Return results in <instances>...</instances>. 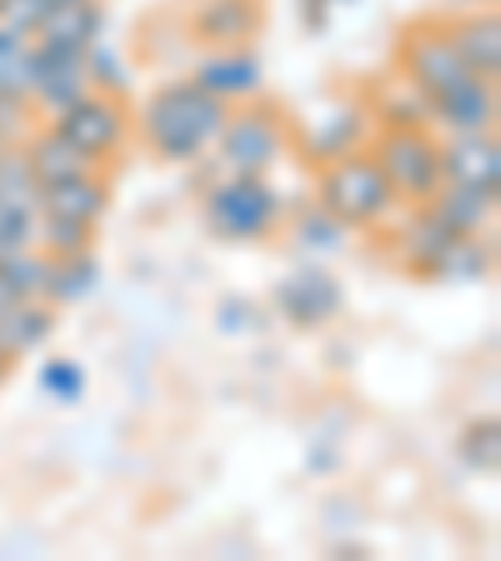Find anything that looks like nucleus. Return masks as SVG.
I'll use <instances>...</instances> for the list:
<instances>
[{"mask_svg":"<svg viewBox=\"0 0 501 561\" xmlns=\"http://www.w3.org/2000/svg\"><path fill=\"white\" fill-rule=\"evenodd\" d=\"M462 5H497V0H462Z\"/></svg>","mask_w":501,"mask_h":561,"instance_id":"473e14b6","label":"nucleus"},{"mask_svg":"<svg viewBox=\"0 0 501 561\" xmlns=\"http://www.w3.org/2000/svg\"><path fill=\"white\" fill-rule=\"evenodd\" d=\"M442 181L446 186L501 191V140L497 130H462L442 140Z\"/></svg>","mask_w":501,"mask_h":561,"instance_id":"9b49d317","label":"nucleus"},{"mask_svg":"<svg viewBox=\"0 0 501 561\" xmlns=\"http://www.w3.org/2000/svg\"><path fill=\"white\" fill-rule=\"evenodd\" d=\"M271 306H276V316L286 321V327L321 331L341 316V306H346V286H341L321 261H311V266H296L292 276H281L276 286H271Z\"/></svg>","mask_w":501,"mask_h":561,"instance_id":"6e6552de","label":"nucleus"},{"mask_svg":"<svg viewBox=\"0 0 501 561\" xmlns=\"http://www.w3.org/2000/svg\"><path fill=\"white\" fill-rule=\"evenodd\" d=\"M316 171H321L316 196H321V206H327L346 231H382V226L401 210L397 191H391V181H386L382 161L372 156V146L341 156V161L316 165Z\"/></svg>","mask_w":501,"mask_h":561,"instance_id":"7ed1b4c3","label":"nucleus"},{"mask_svg":"<svg viewBox=\"0 0 501 561\" xmlns=\"http://www.w3.org/2000/svg\"><path fill=\"white\" fill-rule=\"evenodd\" d=\"M86 76H91V91H105V95H126L130 91L126 60H121L111 46H101V41L86 50Z\"/></svg>","mask_w":501,"mask_h":561,"instance_id":"cd10ccee","label":"nucleus"},{"mask_svg":"<svg viewBox=\"0 0 501 561\" xmlns=\"http://www.w3.org/2000/svg\"><path fill=\"white\" fill-rule=\"evenodd\" d=\"M21 156H25V165H31L35 186H56V181H70V175L105 171V165H95L91 156H81V151H76V146H70V140L60 136L56 126H46V130H31V136L21 140Z\"/></svg>","mask_w":501,"mask_h":561,"instance_id":"f3484780","label":"nucleus"},{"mask_svg":"<svg viewBox=\"0 0 501 561\" xmlns=\"http://www.w3.org/2000/svg\"><path fill=\"white\" fill-rule=\"evenodd\" d=\"M456 451H462V461H467L477 477H497V467H501V421L477 416L467 432H462Z\"/></svg>","mask_w":501,"mask_h":561,"instance_id":"393cba45","label":"nucleus"},{"mask_svg":"<svg viewBox=\"0 0 501 561\" xmlns=\"http://www.w3.org/2000/svg\"><path fill=\"white\" fill-rule=\"evenodd\" d=\"M15 301H21V291H15V280L5 276V266H0V311H11Z\"/></svg>","mask_w":501,"mask_h":561,"instance_id":"7c9ffc66","label":"nucleus"},{"mask_svg":"<svg viewBox=\"0 0 501 561\" xmlns=\"http://www.w3.org/2000/svg\"><path fill=\"white\" fill-rule=\"evenodd\" d=\"M491 271H497V245H491V236H456L426 280H487Z\"/></svg>","mask_w":501,"mask_h":561,"instance_id":"5701e85b","label":"nucleus"},{"mask_svg":"<svg viewBox=\"0 0 501 561\" xmlns=\"http://www.w3.org/2000/svg\"><path fill=\"white\" fill-rule=\"evenodd\" d=\"M15 371V356H11V351H5V346H0V381H5V376H11Z\"/></svg>","mask_w":501,"mask_h":561,"instance_id":"2f4dec72","label":"nucleus"},{"mask_svg":"<svg viewBox=\"0 0 501 561\" xmlns=\"http://www.w3.org/2000/svg\"><path fill=\"white\" fill-rule=\"evenodd\" d=\"M201 221L226 245H261L286 221V196L271 186L266 175L221 171V181L206 186V196H201Z\"/></svg>","mask_w":501,"mask_h":561,"instance_id":"f03ea898","label":"nucleus"},{"mask_svg":"<svg viewBox=\"0 0 501 561\" xmlns=\"http://www.w3.org/2000/svg\"><path fill=\"white\" fill-rule=\"evenodd\" d=\"M292 151V121L286 111H276L271 101H241L231 105L221 136H216V156L221 171L236 175H271V165Z\"/></svg>","mask_w":501,"mask_h":561,"instance_id":"20e7f679","label":"nucleus"},{"mask_svg":"<svg viewBox=\"0 0 501 561\" xmlns=\"http://www.w3.org/2000/svg\"><path fill=\"white\" fill-rule=\"evenodd\" d=\"M376 136V121H372V105L362 95H346V101H331L327 111H316L311 130L301 136V156L311 165H327L341 161L351 151H366Z\"/></svg>","mask_w":501,"mask_h":561,"instance_id":"1a4fd4ad","label":"nucleus"},{"mask_svg":"<svg viewBox=\"0 0 501 561\" xmlns=\"http://www.w3.org/2000/svg\"><path fill=\"white\" fill-rule=\"evenodd\" d=\"M226 116H231V105L206 95L196 81H171L146 95V105L136 111V130L156 161L186 165L201 161L206 151H216Z\"/></svg>","mask_w":501,"mask_h":561,"instance_id":"f257e3e1","label":"nucleus"},{"mask_svg":"<svg viewBox=\"0 0 501 561\" xmlns=\"http://www.w3.org/2000/svg\"><path fill=\"white\" fill-rule=\"evenodd\" d=\"M501 101H497V81H462L456 91L436 95L432 101V126L446 130V136H462V130H497Z\"/></svg>","mask_w":501,"mask_h":561,"instance_id":"ddd939ff","label":"nucleus"},{"mask_svg":"<svg viewBox=\"0 0 501 561\" xmlns=\"http://www.w3.org/2000/svg\"><path fill=\"white\" fill-rule=\"evenodd\" d=\"M497 196L501 191H481V186H446L442 181V191H436L426 206L442 216L452 231H462V236H491L497 231Z\"/></svg>","mask_w":501,"mask_h":561,"instance_id":"a211bd4d","label":"nucleus"},{"mask_svg":"<svg viewBox=\"0 0 501 561\" xmlns=\"http://www.w3.org/2000/svg\"><path fill=\"white\" fill-rule=\"evenodd\" d=\"M372 156L382 161V171L401 206H426V201L442 191V140L432 136V126L376 130Z\"/></svg>","mask_w":501,"mask_h":561,"instance_id":"39448f33","label":"nucleus"},{"mask_svg":"<svg viewBox=\"0 0 501 561\" xmlns=\"http://www.w3.org/2000/svg\"><path fill=\"white\" fill-rule=\"evenodd\" d=\"M397 66H401V81H411L426 101H436V95L456 91L462 81H471L467 60L456 56L452 31H446L442 15H421V21L401 25Z\"/></svg>","mask_w":501,"mask_h":561,"instance_id":"423d86ee","label":"nucleus"},{"mask_svg":"<svg viewBox=\"0 0 501 561\" xmlns=\"http://www.w3.org/2000/svg\"><path fill=\"white\" fill-rule=\"evenodd\" d=\"M292 241L301 245L306 256H316V261H327V256H337V251H346V241H351V231L331 216L321 201L316 206H306L301 216L292 221Z\"/></svg>","mask_w":501,"mask_h":561,"instance_id":"b1692460","label":"nucleus"},{"mask_svg":"<svg viewBox=\"0 0 501 561\" xmlns=\"http://www.w3.org/2000/svg\"><path fill=\"white\" fill-rule=\"evenodd\" d=\"M191 81H196L206 95L226 101V105L257 101L261 95V60L246 46L206 50V56H196V66H191Z\"/></svg>","mask_w":501,"mask_h":561,"instance_id":"f8f14e48","label":"nucleus"},{"mask_svg":"<svg viewBox=\"0 0 501 561\" xmlns=\"http://www.w3.org/2000/svg\"><path fill=\"white\" fill-rule=\"evenodd\" d=\"M50 336H56V306L41 301V296L15 301L11 311H0V346L11 351L15 362L31 356V351H41Z\"/></svg>","mask_w":501,"mask_h":561,"instance_id":"aec40b11","label":"nucleus"},{"mask_svg":"<svg viewBox=\"0 0 501 561\" xmlns=\"http://www.w3.org/2000/svg\"><path fill=\"white\" fill-rule=\"evenodd\" d=\"M331 5L337 0H301V25H306V35H321L331 25Z\"/></svg>","mask_w":501,"mask_h":561,"instance_id":"c756f323","label":"nucleus"},{"mask_svg":"<svg viewBox=\"0 0 501 561\" xmlns=\"http://www.w3.org/2000/svg\"><path fill=\"white\" fill-rule=\"evenodd\" d=\"M372 121L382 130H407V126H432V101L417 91L411 81H391V85H382V91L372 95Z\"/></svg>","mask_w":501,"mask_h":561,"instance_id":"412c9836","label":"nucleus"},{"mask_svg":"<svg viewBox=\"0 0 501 561\" xmlns=\"http://www.w3.org/2000/svg\"><path fill=\"white\" fill-rule=\"evenodd\" d=\"M101 286V266H95L91 251H76V256H56L50 261V276H46V291L41 301L50 306H76Z\"/></svg>","mask_w":501,"mask_h":561,"instance_id":"4be33fe9","label":"nucleus"},{"mask_svg":"<svg viewBox=\"0 0 501 561\" xmlns=\"http://www.w3.org/2000/svg\"><path fill=\"white\" fill-rule=\"evenodd\" d=\"M266 25V5L261 0H196L186 15V31L196 46L221 50V46H246L251 35Z\"/></svg>","mask_w":501,"mask_h":561,"instance_id":"9d476101","label":"nucleus"},{"mask_svg":"<svg viewBox=\"0 0 501 561\" xmlns=\"http://www.w3.org/2000/svg\"><path fill=\"white\" fill-rule=\"evenodd\" d=\"M105 31V11L101 0H60L56 11H46V21L35 25L31 41H50V46H70V50H91Z\"/></svg>","mask_w":501,"mask_h":561,"instance_id":"6ab92c4d","label":"nucleus"},{"mask_svg":"<svg viewBox=\"0 0 501 561\" xmlns=\"http://www.w3.org/2000/svg\"><path fill=\"white\" fill-rule=\"evenodd\" d=\"M35 206H41V216H60V221L95 226L105 210H111L105 171H86V175H70V181H56V186H41Z\"/></svg>","mask_w":501,"mask_h":561,"instance_id":"2eb2a0df","label":"nucleus"},{"mask_svg":"<svg viewBox=\"0 0 501 561\" xmlns=\"http://www.w3.org/2000/svg\"><path fill=\"white\" fill-rule=\"evenodd\" d=\"M95 226L81 221H60V216H41V236H35V251H46L50 261L56 256H76V251H91Z\"/></svg>","mask_w":501,"mask_h":561,"instance_id":"a878e982","label":"nucleus"},{"mask_svg":"<svg viewBox=\"0 0 501 561\" xmlns=\"http://www.w3.org/2000/svg\"><path fill=\"white\" fill-rule=\"evenodd\" d=\"M456 236L462 231H452L432 206H407V221L397 226V261L407 271H417V276H432V266L442 261V251Z\"/></svg>","mask_w":501,"mask_h":561,"instance_id":"dca6fc26","label":"nucleus"},{"mask_svg":"<svg viewBox=\"0 0 501 561\" xmlns=\"http://www.w3.org/2000/svg\"><path fill=\"white\" fill-rule=\"evenodd\" d=\"M50 126H56L81 156H91L95 165H111L116 161V151L126 146L130 116H126V105H121V95L86 91V95H76L70 105H60L56 116H50Z\"/></svg>","mask_w":501,"mask_h":561,"instance_id":"0eeeda50","label":"nucleus"},{"mask_svg":"<svg viewBox=\"0 0 501 561\" xmlns=\"http://www.w3.org/2000/svg\"><path fill=\"white\" fill-rule=\"evenodd\" d=\"M41 391H46L50 401H60V407H76V401L86 397L81 362H70V356H50V362H41Z\"/></svg>","mask_w":501,"mask_h":561,"instance_id":"bb28decb","label":"nucleus"},{"mask_svg":"<svg viewBox=\"0 0 501 561\" xmlns=\"http://www.w3.org/2000/svg\"><path fill=\"white\" fill-rule=\"evenodd\" d=\"M446 31H452V46H456V56L467 60L471 76L497 81L501 76V15H497V5H471L462 21H446Z\"/></svg>","mask_w":501,"mask_h":561,"instance_id":"4468645a","label":"nucleus"},{"mask_svg":"<svg viewBox=\"0 0 501 561\" xmlns=\"http://www.w3.org/2000/svg\"><path fill=\"white\" fill-rule=\"evenodd\" d=\"M46 5H50V11H56V5H60V0H46Z\"/></svg>","mask_w":501,"mask_h":561,"instance_id":"72a5a7b5","label":"nucleus"},{"mask_svg":"<svg viewBox=\"0 0 501 561\" xmlns=\"http://www.w3.org/2000/svg\"><path fill=\"white\" fill-rule=\"evenodd\" d=\"M216 316H221L216 327H221L226 336H236V331H241V336H251V331L266 327V316H261V306H257V301H246V296H226V301L216 306Z\"/></svg>","mask_w":501,"mask_h":561,"instance_id":"c85d7f7f","label":"nucleus"}]
</instances>
